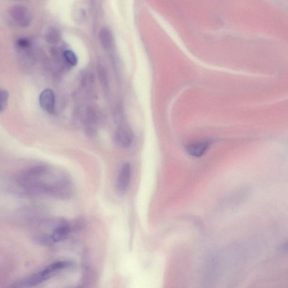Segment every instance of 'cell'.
Wrapping results in <instances>:
<instances>
[{
	"label": "cell",
	"instance_id": "cell-1",
	"mask_svg": "<svg viewBox=\"0 0 288 288\" xmlns=\"http://www.w3.org/2000/svg\"><path fill=\"white\" fill-rule=\"evenodd\" d=\"M16 181L24 192L33 196L65 198L71 192L70 181L62 174L54 173L45 165L23 170Z\"/></svg>",
	"mask_w": 288,
	"mask_h": 288
},
{
	"label": "cell",
	"instance_id": "cell-2",
	"mask_svg": "<svg viewBox=\"0 0 288 288\" xmlns=\"http://www.w3.org/2000/svg\"><path fill=\"white\" fill-rule=\"evenodd\" d=\"M71 266L70 262L62 261L52 263L41 271L13 284L14 288H30L39 286L48 281L60 271Z\"/></svg>",
	"mask_w": 288,
	"mask_h": 288
},
{
	"label": "cell",
	"instance_id": "cell-3",
	"mask_svg": "<svg viewBox=\"0 0 288 288\" xmlns=\"http://www.w3.org/2000/svg\"><path fill=\"white\" fill-rule=\"evenodd\" d=\"M42 225L45 227V231L39 233L38 243L43 246H50L66 239L70 233V227L66 221H56L48 226V222Z\"/></svg>",
	"mask_w": 288,
	"mask_h": 288
},
{
	"label": "cell",
	"instance_id": "cell-4",
	"mask_svg": "<svg viewBox=\"0 0 288 288\" xmlns=\"http://www.w3.org/2000/svg\"><path fill=\"white\" fill-rule=\"evenodd\" d=\"M131 178V167L128 163L122 166L118 174L117 190L121 196H123L127 192Z\"/></svg>",
	"mask_w": 288,
	"mask_h": 288
},
{
	"label": "cell",
	"instance_id": "cell-5",
	"mask_svg": "<svg viewBox=\"0 0 288 288\" xmlns=\"http://www.w3.org/2000/svg\"><path fill=\"white\" fill-rule=\"evenodd\" d=\"M115 139L120 147L123 148L130 147L133 139L132 129L127 125H121L116 132Z\"/></svg>",
	"mask_w": 288,
	"mask_h": 288
},
{
	"label": "cell",
	"instance_id": "cell-6",
	"mask_svg": "<svg viewBox=\"0 0 288 288\" xmlns=\"http://www.w3.org/2000/svg\"><path fill=\"white\" fill-rule=\"evenodd\" d=\"M40 104L44 111L52 114L55 110V96L51 89L47 88L40 94Z\"/></svg>",
	"mask_w": 288,
	"mask_h": 288
},
{
	"label": "cell",
	"instance_id": "cell-7",
	"mask_svg": "<svg viewBox=\"0 0 288 288\" xmlns=\"http://www.w3.org/2000/svg\"><path fill=\"white\" fill-rule=\"evenodd\" d=\"M211 144L210 141L201 142L188 146L187 152L190 155L195 157H200L204 156Z\"/></svg>",
	"mask_w": 288,
	"mask_h": 288
},
{
	"label": "cell",
	"instance_id": "cell-8",
	"mask_svg": "<svg viewBox=\"0 0 288 288\" xmlns=\"http://www.w3.org/2000/svg\"><path fill=\"white\" fill-rule=\"evenodd\" d=\"M99 38L101 45L105 48V50L111 49L113 44V39L111 32L106 28L101 30Z\"/></svg>",
	"mask_w": 288,
	"mask_h": 288
},
{
	"label": "cell",
	"instance_id": "cell-9",
	"mask_svg": "<svg viewBox=\"0 0 288 288\" xmlns=\"http://www.w3.org/2000/svg\"><path fill=\"white\" fill-rule=\"evenodd\" d=\"M97 74H98L100 82L105 87L108 86V79L107 72L104 67L99 66L97 67Z\"/></svg>",
	"mask_w": 288,
	"mask_h": 288
},
{
	"label": "cell",
	"instance_id": "cell-10",
	"mask_svg": "<svg viewBox=\"0 0 288 288\" xmlns=\"http://www.w3.org/2000/svg\"><path fill=\"white\" fill-rule=\"evenodd\" d=\"M9 97V92L4 89L0 88V113L5 110Z\"/></svg>",
	"mask_w": 288,
	"mask_h": 288
},
{
	"label": "cell",
	"instance_id": "cell-11",
	"mask_svg": "<svg viewBox=\"0 0 288 288\" xmlns=\"http://www.w3.org/2000/svg\"><path fill=\"white\" fill-rule=\"evenodd\" d=\"M64 57L67 62L73 66H75L78 63V58L72 51L67 50L65 51L64 52Z\"/></svg>",
	"mask_w": 288,
	"mask_h": 288
},
{
	"label": "cell",
	"instance_id": "cell-12",
	"mask_svg": "<svg viewBox=\"0 0 288 288\" xmlns=\"http://www.w3.org/2000/svg\"><path fill=\"white\" fill-rule=\"evenodd\" d=\"M47 37L48 41H49L50 42L53 43L57 41L59 39V36L57 31L52 30L50 31Z\"/></svg>",
	"mask_w": 288,
	"mask_h": 288
},
{
	"label": "cell",
	"instance_id": "cell-13",
	"mask_svg": "<svg viewBox=\"0 0 288 288\" xmlns=\"http://www.w3.org/2000/svg\"><path fill=\"white\" fill-rule=\"evenodd\" d=\"M18 45L20 48H26L30 46V42L27 39H21L18 41Z\"/></svg>",
	"mask_w": 288,
	"mask_h": 288
}]
</instances>
